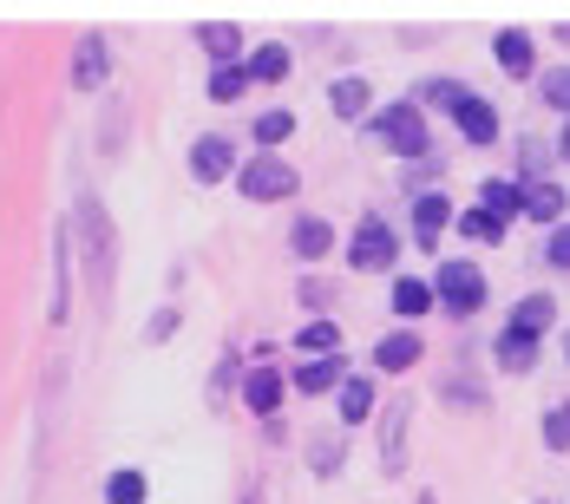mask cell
Wrapping results in <instances>:
<instances>
[{"label": "cell", "mask_w": 570, "mask_h": 504, "mask_svg": "<svg viewBox=\"0 0 570 504\" xmlns=\"http://www.w3.org/2000/svg\"><path fill=\"white\" fill-rule=\"evenodd\" d=\"M72 236H79V263H86V281H92V295L106 302V295H112L118 236H112V217L99 210V197H79V210H72Z\"/></svg>", "instance_id": "obj_1"}, {"label": "cell", "mask_w": 570, "mask_h": 504, "mask_svg": "<svg viewBox=\"0 0 570 504\" xmlns=\"http://www.w3.org/2000/svg\"><path fill=\"white\" fill-rule=\"evenodd\" d=\"M426 281H433V295H440V315H453V322H472V315L485 308V295H492L485 269L465 263V256H440Z\"/></svg>", "instance_id": "obj_2"}, {"label": "cell", "mask_w": 570, "mask_h": 504, "mask_svg": "<svg viewBox=\"0 0 570 504\" xmlns=\"http://www.w3.org/2000/svg\"><path fill=\"white\" fill-rule=\"evenodd\" d=\"M374 138H381L394 158H406V165H426V158H433V131H426L420 99H394L387 112L374 118Z\"/></svg>", "instance_id": "obj_3"}, {"label": "cell", "mask_w": 570, "mask_h": 504, "mask_svg": "<svg viewBox=\"0 0 570 504\" xmlns=\"http://www.w3.org/2000/svg\"><path fill=\"white\" fill-rule=\"evenodd\" d=\"M394 263H400L394 224H387L381 210H367V217L354 224V236H347V269H361V276H387Z\"/></svg>", "instance_id": "obj_4"}, {"label": "cell", "mask_w": 570, "mask_h": 504, "mask_svg": "<svg viewBox=\"0 0 570 504\" xmlns=\"http://www.w3.org/2000/svg\"><path fill=\"white\" fill-rule=\"evenodd\" d=\"M236 190H243L249 204H283V197H295V190H302V177H295V165H288V158L263 151V158H249V165L236 170Z\"/></svg>", "instance_id": "obj_5"}, {"label": "cell", "mask_w": 570, "mask_h": 504, "mask_svg": "<svg viewBox=\"0 0 570 504\" xmlns=\"http://www.w3.org/2000/svg\"><path fill=\"white\" fill-rule=\"evenodd\" d=\"M524 217L538 229H564L570 224V197L558 177H538V184H524Z\"/></svg>", "instance_id": "obj_6"}, {"label": "cell", "mask_w": 570, "mask_h": 504, "mask_svg": "<svg viewBox=\"0 0 570 504\" xmlns=\"http://www.w3.org/2000/svg\"><path fill=\"white\" fill-rule=\"evenodd\" d=\"M453 125H459V138H465V145H479V151L505 131V125H499V106H492V99H479V92H465V99L453 106Z\"/></svg>", "instance_id": "obj_7"}, {"label": "cell", "mask_w": 570, "mask_h": 504, "mask_svg": "<svg viewBox=\"0 0 570 504\" xmlns=\"http://www.w3.org/2000/svg\"><path fill=\"white\" fill-rule=\"evenodd\" d=\"M446 224H453V197L446 190H420L413 197V236H420L426 256H440V229Z\"/></svg>", "instance_id": "obj_8"}, {"label": "cell", "mask_w": 570, "mask_h": 504, "mask_svg": "<svg viewBox=\"0 0 570 504\" xmlns=\"http://www.w3.org/2000/svg\"><path fill=\"white\" fill-rule=\"evenodd\" d=\"M426 360V340H420V328H394V335L374 340V367L381 374H413Z\"/></svg>", "instance_id": "obj_9"}, {"label": "cell", "mask_w": 570, "mask_h": 504, "mask_svg": "<svg viewBox=\"0 0 570 504\" xmlns=\"http://www.w3.org/2000/svg\"><path fill=\"white\" fill-rule=\"evenodd\" d=\"M229 165H236V145H229L224 131H204V138L190 145V177H197V184H224Z\"/></svg>", "instance_id": "obj_10"}, {"label": "cell", "mask_w": 570, "mask_h": 504, "mask_svg": "<svg viewBox=\"0 0 570 504\" xmlns=\"http://www.w3.org/2000/svg\"><path fill=\"white\" fill-rule=\"evenodd\" d=\"M492 53H499V72H505V79H538V40H531L524 27H505V33L492 40Z\"/></svg>", "instance_id": "obj_11"}, {"label": "cell", "mask_w": 570, "mask_h": 504, "mask_svg": "<svg viewBox=\"0 0 570 504\" xmlns=\"http://www.w3.org/2000/svg\"><path fill=\"white\" fill-rule=\"evenodd\" d=\"M406 419H413V406H406V399H394V406L381 413V465H387V478L406 472Z\"/></svg>", "instance_id": "obj_12"}, {"label": "cell", "mask_w": 570, "mask_h": 504, "mask_svg": "<svg viewBox=\"0 0 570 504\" xmlns=\"http://www.w3.org/2000/svg\"><path fill=\"white\" fill-rule=\"evenodd\" d=\"M505 328H518V335H531V340H544L551 328H558V295H518V308H512V322Z\"/></svg>", "instance_id": "obj_13"}, {"label": "cell", "mask_w": 570, "mask_h": 504, "mask_svg": "<svg viewBox=\"0 0 570 504\" xmlns=\"http://www.w3.org/2000/svg\"><path fill=\"white\" fill-rule=\"evenodd\" d=\"M538 354H544V340L518 335V328H499V335H492V367H505V374H531Z\"/></svg>", "instance_id": "obj_14"}, {"label": "cell", "mask_w": 570, "mask_h": 504, "mask_svg": "<svg viewBox=\"0 0 570 504\" xmlns=\"http://www.w3.org/2000/svg\"><path fill=\"white\" fill-rule=\"evenodd\" d=\"M106 72H112L106 33H86V40H79V59H72V86H79V92H99V86H106Z\"/></svg>", "instance_id": "obj_15"}, {"label": "cell", "mask_w": 570, "mask_h": 504, "mask_svg": "<svg viewBox=\"0 0 570 504\" xmlns=\"http://www.w3.org/2000/svg\"><path fill=\"white\" fill-rule=\"evenodd\" d=\"M479 210H485L492 224L505 229L512 217H524V184H505V177H485V184H479Z\"/></svg>", "instance_id": "obj_16"}, {"label": "cell", "mask_w": 570, "mask_h": 504, "mask_svg": "<svg viewBox=\"0 0 570 504\" xmlns=\"http://www.w3.org/2000/svg\"><path fill=\"white\" fill-rule=\"evenodd\" d=\"M335 419H342V426L374 419V374H347L342 387H335Z\"/></svg>", "instance_id": "obj_17"}, {"label": "cell", "mask_w": 570, "mask_h": 504, "mask_svg": "<svg viewBox=\"0 0 570 504\" xmlns=\"http://www.w3.org/2000/svg\"><path fill=\"white\" fill-rule=\"evenodd\" d=\"M288 249H295L302 263H322V256L335 249V224H328V217H295V229H288Z\"/></svg>", "instance_id": "obj_18"}, {"label": "cell", "mask_w": 570, "mask_h": 504, "mask_svg": "<svg viewBox=\"0 0 570 504\" xmlns=\"http://www.w3.org/2000/svg\"><path fill=\"white\" fill-rule=\"evenodd\" d=\"M433 308H440V295H433L426 276H394V315L400 322H420V315H433Z\"/></svg>", "instance_id": "obj_19"}, {"label": "cell", "mask_w": 570, "mask_h": 504, "mask_svg": "<svg viewBox=\"0 0 570 504\" xmlns=\"http://www.w3.org/2000/svg\"><path fill=\"white\" fill-rule=\"evenodd\" d=\"M367 106H374V86H367L361 72H342V79L328 86V112L335 118H367Z\"/></svg>", "instance_id": "obj_20"}, {"label": "cell", "mask_w": 570, "mask_h": 504, "mask_svg": "<svg viewBox=\"0 0 570 504\" xmlns=\"http://www.w3.org/2000/svg\"><path fill=\"white\" fill-rule=\"evenodd\" d=\"M243 406L269 419V413L283 406V367H249V381H243Z\"/></svg>", "instance_id": "obj_21"}, {"label": "cell", "mask_w": 570, "mask_h": 504, "mask_svg": "<svg viewBox=\"0 0 570 504\" xmlns=\"http://www.w3.org/2000/svg\"><path fill=\"white\" fill-rule=\"evenodd\" d=\"M342 381H347L342 354H322V360H302V367H295V393H335Z\"/></svg>", "instance_id": "obj_22"}, {"label": "cell", "mask_w": 570, "mask_h": 504, "mask_svg": "<svg viewBox=\"0 0 570 504\" xmlns=\"http://www.w3.org/2000/svg\"><path fill=\"white\" fill-rule=\"evenodd\" d=\"M197 47H210L217 66H236V53H243V27H236V20H204V27H197Z\"/></svg>", "instance_id": "obj_23"}, {"label": "cell", "mask_w": 570, "mask_h": 504, "mask_svg": "<svg viewBox=\"0 0 570 504\" xmlns=\"http://www.w3.org/2000/svg\"><path fill=\"white\" fill-rule=\"evenodd\" d=\"M295 347H302V360H322V354H342V322H328V315H315L302 335H295Z\"/></svg>", "instance_id": "obj_24"}, {"label": "cell", "mask_w": 570, "mask_h": 504, "mask_svg": "<svg viewBox=\"0 0 570 504\" xmlns=\"http://www.w3.org/2000/svg\"><path fill=\"white\" fill-rule=\"evenodd\" d=\"M288 66H295V59H288L283 40H276V47H256V53H249V79H256V86H276V79H288Z\"/></svg>", "instance_id": "obj_25"}, {"label": "cell", "mask_w": 570, "mask_h": 504, "mask_svg": "<svg viewBox=\"0 0 570 504\" xmlns=\"http://www.w3.org/2000/svg\"><path fill=\"white\" fill-rule=\"evenodd\" d=\"M538 106H551V112L570 118V66H544L538 72Z\"/></svg>", "instance_id": "obj_26"}, {"label": "cell", "mask_w": 570, "mask_h": 504, "mask_svg": "<svg viewBox=\"0 0 570 504\" xmlns=\"http://www.w3.org/2000/svg\"><path fill=\"white\" fill-rule=\"evenodd\" d=\"M106 504H145V472L138 465H118L106 478Z\"/></svg>", "instance_id": "obj_27"}, {"label": "cell", "mask_w": 570, "mask_h": 504, "mask_svg": "<svg viewBox=\"0 0 570 504\" xmlns=\"http://www.w3.org/2000/svg\"><path fill=\"white\" fill-rule=\"evenodd\" d=\"M465 92H472L465 79H426V86H420V112H426V106H440V112L453 118V106L465 99Z\"/></svg>", "instance_id": "obj_28"}, {"label": "cell", "mask_w": 570, "mask_h": 504, "mask_svg": "<svg viewBox=\"0 0 570 504\" xmlns=\"http://www.w3.org/2000/svg\"><path fill=\"white\" fill-rule=\"evenodd\" d=\"M288 138H295V112H263L256 118V145H263V151H276V145H288Z\"/></svg>", "instance_id": "obj_29"}, {"label": "cell", "mask_w": 570, "mask_h": 504, "mask_svg": "<svg viewBox=\"0 0 570 504\" xmlns=\"http://www.w3.org/2000/svg\"><path fill=\"white\" fill-rule=\"evenodd\" d=\"M243 86H249V66H217V72H210V99H217V106H236Z\"/></svg>", "instance_id": "obj_30"}, {"label": "cell", "mask_w": 570, "mask_h": 504, "mask_svg": "<svg viewBox=\"0 0 570 504\" xmlns=\"http://www.w3.org/2000/svg\"><path fill=\"white\" fill-rule=\"evenodd\" d=\"M342 458H347V446H342V433H322L315 446H308V465L322 472V478H335L342 472Z\"/></svg>", "instance_id": "obj_31"}, {"label": "cell", "mask_w": 570, "mask_h": 504, "mask_svg": "<svg viewBox=\"0 0 570 504\" xmlns=\"http://www.w3.org/2000/svg\"><path fill=\"white\" fill-rule=\"evenodd\" d=\"M544 452H570V399L544 413Z\"/></svg>", "instance_id": "obj_32"}, {"label": "cell", "mask_w": 570, "mask_h": 504, "mask_svg": "<svg viewBox=\"0 0 570 504\" xmlns=\"http://www.w3.org/2000/svg\"><path fill=\"white\" fill-rule=\"evenodd\" d=\"M459 229H465V236H472V243H505V229L492 224V217H485V210H479V204H472V210H465V217H459Z\"/></svg>", "instance_id": "obj_33"}, {"label": "cell", "mask_w": 570, "mask_h": 504, "mask_svg": "<svg viewBox=\"0 0 570 504\" xmlns=\"http://www.w3.org/2000/svg\"><path fill=\"white\" fill-rule=\"evenodd\" d=\"M335 295H342V288H335V281H322V276L302 281V308H335Z\"/></svg>", "instance_id": "obj_34"}, {"label": "cell", "mask_w": 570, "mask_h": 504, "mask_svg": "<svg viewBox=\"0 0 570 504\" xmlns=\"http://www.w3.org/2000/svg\"><path fill=\"white\" fill-rule=\"evenodd\" d=\"M544 263H551V269H570V224L544 236Z\"/></svg>", "instance_id": "obj_35"}, {"label": "cell", "mask_w": 570, "mask_h": 504, "mask_svg": "<svg viewBox=\"0 0 570 504\" xmlns=\"http://www.w3.org/2000/svg\"><path fill=\"white\" fill-rule=\"evenodd\" d=\"M171 328H177V308H158L151 328H145V340H171Z\"/></svg>", "instance_id": "obj_36"}, {"label": "cell", "mask_w": 570, "mask_h": 504, "mask_svg": "<svg viewBox=\"0 0 570 504\" xmlns=\"http://www.w3.org/2000/svg\"><path fill=\"white\" fill-rule=\"evenodd\" d=\"M440 393H446V399H459V406H479V399H485V393L472 387V381H446Z\"/></svg>", "instance_id": "obj_37"}, {"label": "cell", "mask_w": 570, "mask_h": 504, "mask_svg": "<svg viewBox=\"0 0 570 504\" xmlns=\"http://www.w3.org/2000/svg\"><path fill=\"white\" fill-rule=\"evenodd\" d=\"M558 158L570 165V118H564V131H558Z\"/></svg>", "instance_id": "obj_38"}, {"label": "cell", "mask_w": 570, "mask_h": 504, "mask_svg": "<svg viewBox=\"0 0 570 504\" xmlns=\"http://www.w3.org/2000/svg\"><path fill=\"white\" fill-rule=\"evenodd\" d=\"M551 40H558V47H570V20H564V27H551Z\"/></svg>", "instance_id": "obj_39"}, {"label": "cell", "mask_w": 570, "mask_h": 504, "mask_svg": "<svg viewBox=\"0 0 570 504\" xmlns=\"http://www.w3.org/2000/svg\"><path fill=\"white\" fill-rule=\"evenodd\" d=\"M564 360H570V335H564Z\"/></svg>", "instance_id": "obj_40"}, {"label": "cell", "mask_w": 570, "mask_h": 504, "mask_svg": "<svg viewBox=\"0 0 570 504\" xmlns=\"http://www.w3.org/2000/svg\"><path fill=\"white\" fill-rule=\"evenodd\" d=\"M538 504H558V498H538Z\"/></svg>", "instance_id": "obj_41"}]
</instances>
